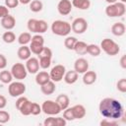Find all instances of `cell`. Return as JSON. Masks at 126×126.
<instances>
[{"label": "cell", "instance_id": "9a60e30c", "mask_svg": "<svg viewBox=\"0 0 126 126\" xmlns=\"http://www.w3.org/2000/svg\"><path fill=\"white\" fill-rule=\"evenodd\" d=\"M79 74L75 70H70L68 72H65V75L63 77V80L68 85H73L78 81Z\"/></svg>", "mask_w": 126, "mask_h": 126}, {"label": "cell", "instance_id": "f35d334b", "mask_svg": "<svg viewBox=\"0 0 126 126\" xmlns=\"http://www.w3.org/2000/svg\"><path fill=\"white\" fill-rule=\"evenodd\" d=\"M38 57H52V50L49 48V47H45V46H43V48H42V50H41V52L37 55Z\"/></svg>", "mask_w": 126, "mask_h": 126}, {"label": "cell", "instance_id": "7a4b0ae2", "mask_svg": "<svg viewBox=\"0 0 126 126\" xmlns=\"http://www.w3.org/2000/svg\"><path fill=\"white\" fill-rule=\"evenodd\" d=\"M51 32L59 36H67L71 32V25L62 20H56L51 24Z\"/></svg>", "mask_w": 126, "mask_h": 126}, {"label": "cell", "instance_id": "f907efd6", "mask_svg": "<svg viewBox=\"0 0 126 126\" xmlns=\"http://www.w3.org/2000/svg\"><path fill=\"white\" fill-rule=\"evenodd\" d=\"M108 4H113V3H115V2H117V0H105Z\"/></svg>", "mask_w": 126, "mask_h": 126}, {"label": "cell", "instance_id": "f1b7e54d", "mask_svg": "<svg viewBox=\"0 0 126 126\" xmlns=\"http://www.w3.org/2000/svg\"><path fill=\"white\" fill-rule=\"evenodd\" d=\"M42 8H43V4H42V2L39 1V0H32V1H31V3H30V10H31L32 12H33V13H38V12H40V11L42 10Z\"/></svg>", "mask_w": 126, "mask_h": 126}, {"label": "cell", "instance_id": "ba28073f", "mask_svg": "<svg viewBox=\"0 0 126 126\" xmlns=\"http://www.w3.org/2000/svg\"><path fill=\"white\" fill-rule=\"evenodd\" d=\"M65 72H66V68L64 65H61V64L55 65L50 70V73H49L50 80L53 81L54 83H58V82L62 81L63 77L65 75Z\"/></svg>", "mask_w": 126, "mask_h": 126}, {"label": "cell", "instance_id": "52a82bcc", "mask_svg": "<svg viewBox=\"0 0 126 126\" xmlns=\"http://www.w3.org/2000/svg\"><path fill=\"white\" fill-rule=\"evenodd\" d=\"M11 73L13 78H15L18 81H22L26 79L28 75V71L26 69V66L23 63H15L11 68Z\"/></svg>", "mask_w": 126, "mask_h": 126}, {"label": "cell", "instance_id": "7dc6e473", "mask_svg": "<svg viewBox=\"0 0 126 126\" xmlns=\"http://www.w3.org/2000/svg\"><path fill=\"white\" fill-rule=\"evenodd\" d=\"M7 104V99L4 95L0 94V109H3Z\"/></svg>", "mask_w": 126, "mask_h": 126}, {"label": "cell", "instance_id": "ffe728a7", "mask_svg": "<svg viewBox=\"0 0 126 126\" xmlns=\"http://www.w3.org/2000/svg\"><path fill=\"white\" fill-rule=\"evenodd\" d=\"M17 55L21 60H28L32 55V51L30 49V46L21 45V47L18 49Z\"/></svg>", "mask_w": 126, "mask_h": 126}, {"label": "cell", "instance_id": "d6986e66", "mask_svg": "<svg viewBox=\"0 0 126 126\" xmlns=\"http://www.w3.org/2000/svg\"><path fill=\"white\" fill-rule=\"evenodd\" d=\"M125 31H126L125 25L121 22H117V23L113 24L111 27V32L115 36H122L125 33Z\"/></svg>", "mask_w": 126, "mask_h": 126}, {"label": "cell", "instance_id": "603a6c76", "mask_svg": "<svg viewBox=\"0 0 126 126\" xmlns=\"http://www.w3.org/2000/svg\"><path fill=\"white\" fill-rule=\"evenodd\" d=\"M72 6L79 10H88L91 7L90 0H72Z\"/></svg>", "mask_w": 126, "mask_h": 126}, {"label": "cell", "instance_id": "1f68e13d", "mask_svg": "<svg viewBox=\"0 0 126 126\" xmlns=\"http://www.w3.org/2000/svg\"><path fill=\"white\" fill-rule=\"evenodd\" d=\"M48 25L44 20H37L36 24V33H43L47 31Z\"/></svg>", "mask_w": 126, "mask_h": 126}, {"label": "cell", "instance_id": "d4e9b609", "mask_svg": "<svg viewBox=\"0 0 126 126\" xmlns=\"http://www.w3.org/2000/svg\"><path fill=\"white\" fill-rule=\"evenodd\" d=\"M12 80H13V76H12L11 71L3 69V71L0 72V81L3 84H10Z\"/></svg>", "mask_w": 126, "mask_h": 126}, {"label": "cell", "instance_id": "8d00e7d4", "mask_svg": "<svg viewBox=\"0 0 126 126\" xmlns=\"http://www.w3.org/2000/svg\"><path fill=\"white\" fill-rule=\"evenodd\" d=\"M116 88L120 93H126V79H120L116 84Z\"/></svg>", "mask_w": 126, "mask_h": 126}, {"label": "cell", "instance_id": "3957f363", "mask_svg": "<svg viewBox=\"0 0 126 126\" xmlns=\"http://www.w3.org/2000/svg\"><path fill=\"white\" fill-rule=\"evenodd\" d=\"M125 12H126V6L125 3L122 2H115L113 4H109L105 8V14L109 18L122 17L124 16Z\"/></svg>", "mask_w": 126, "mask_h": 126}, {"label": "cell", "instance_id": "60d3db41", "mask_svg": "<svg viewBox=\"0 0 126 126\" xmlns=\"http://www.w3.org/2000/svg\"><path fill=\"white\" fill-rule=\"evenodd\" d=\"M40 112H41V106L36 102H32V115H38V114H40Z\"/></svg>", "mask_w": 126, "mask_h": 126}, {"label": "cell", "instance_id": "b9f144b4", "mask_svg": "<svg viewBox=\"0 0 126 126\" xmlns=\"http://www.w3.org/2000/svg\"><path fill=\"white\" fill-rule=\"evenodd\" d=\"M19 3V0H5V6L7 8H16Z\"/></svg>", "mask_w": 126, "mask_h": 126}, {"label": "cell", "instance_id": "277c9868", "mask_svg": "<svg viewBox=\"0 0 126 126\" xmlns=\"http://www.w3.org/2000/svg\"><path fill=\"white\" fill-rule=\"evenodd\" d=\"M100 49L104 51L107 55L109 56H114L117 55L120 51V47L118 43H116L114 40L110 38H104L100 42Z\"/></svg>", "mask_w": 126, "mask_h": 126}, {"label": "cell", "instance_id": "5b68a950", "mask_svg": "<svg viewBox=\"0 0 126 126\" xmlns=\"http://www.w3.org/2000/svg\"><path fill=\"white\" fill-rule=\"evenodd\" d=\"M41 111L46 115H57L61 112V108L56 101L47 99L42 102Z\"/></svg>", "mask_w": 126, "mask_h": 126}, {"label": "cell", "instance_id": "ab89813d", "mask_svg": "<svg viewBox=\"0 0 126 126\" xmlns=\"http://www.w3.org/2000/svg\"><path fill=\"white\" fill-rule=\"evenodd\" d=\"M31 41L35 42V43H39V44H44V38L40 33H36V34L32 35Z\"/></svg>", "mask_w": 126, "mask_h": 126}, {"label": "cell", "instance_id": "83f0119b", "mask_svg": "<svg viewBox=\"0 0 126 126\" xmlns=\"http://www.w3.org/2000/svg\"><path fill=\"white\" fill-rule=\"evenodd\" d=\"M32 102L28 99V100L21 106V108L19 109V111L21 112V114H23V115H25V116L31 115V114H32Z\"/></svg>", "mask_w": 126, "mask_h": 126}, {"label": "cell", "instance_id": "816d5d0a", "mask_svg": "<svg viewBox=\"0 0 126 126\" xmlns=\"http://www.w3.org/2000/svg\"><path fill=\"white\" fill-rule=\"evenodd\" d=\"M120 1H121L122 3H125V2H126V0H120Z\"/></svg>", "mask_w": 126, "mask_h": 126}, {"label": "cell", "instance_id": "8fae6325", "mask_svg": "<svg viewBox=\"0 0 126 126\" xmlns=\"http://www.w3.org/2000/svg\"><path fill=\"white\" fill-rule=\"evenodd\" d=\"M74 70L78 74H84L85 72H87L89 70V62H88V60L83 58V57L76 59V61L74 63Z\"/></svg>", "mask_w": 126, "mask_h": 126}, {"label": "cell", "instance_id": "d6a6232c", "mask_svg": "<svg viewBox=\"0 0 126 126\" xmlns=\"http://www.w3.org/2000/svg\"><path fill=\"white\" fill-rule=\"evenodd\" d=\"M43 46H44L43 44H39V43H35V42L31 41L30 49H31L32 53H33V54H35V55H38V54L41 52V50H42Z\"/></svg>", "mask_w": 126, "mask_h": 126}, {"label": "cell", "instance_id": "4dcf8cb0", "mask_svg": "<svg viewBox=\"0 0 126 126\" xmlns=\"http://www.w3.org/2000/svg\"><path fill=\"white\" fill-rule=\"evenodd\" d=\"M77 40L78 39L75 36H67L65 38V40H64V45H65V47L67 49L73 50L74 49V46H75V44L77 42Z\"/></svg>", "mask_w": 126, "mask_h": 126}, {"label": "cell", "instance_id": "484cf974", "mask_svg": "<svg viewBox=\"0 0 126 126\" xmlns=\"http://www.w3.org/2000/svg\"><path fill=\"white\" fill-rule=\"evenodd\" d=\"M101 52V49H100V46H98L97 44H88V48H87V53H89L90 55L92 56H98Z\"/></svg>", "mask_w": 126, "mask_h": 126}, {"label": "cell", "instance_id": "7c38bea8", "mask_svg": "<svg viewBox=\"0 0 126 126\" xmlns=\"http://www.w3.org/2000/svg\"><path fill=\"white\" fill-rule=\"evenodd\" d=\"M26 69L31 74H36L39 70V61L35 57H30L26 62Z\"/></svg>", "mask_w": 126, "mask_h": 126}, {"label": "cell", "instance_id": "74e56055", "mask_svg": "<svg viewBox=\"0 0 126 126\" xmlns=\"http://www.w3.org/2000/svg\"><path fill=\"white\" fill-rule=\"evenodd\" d=\"M9 120H10L9 112H7L5 110H0V123L4 124V123H7Z\"/></svg>", "mask_w": 126, "mask_h": 126}, {"label": "cell", "instance_id": "cb8c5ba5", "mask_svg": "<svg viewBox=\"0 0 126 126\" xmlns=\"http://www.w3.org/2000/svg\"><path fill=\"white\" fill-rule=\"evenodd\" d=\"M87 48H88V44L86 42L81 41V40H77L73 50H75V52L79 55H84L87 53Z\"/></svg>", "mask_w": 126, "mask_h": 126}, {"label": "cell", "instance_id": "6da1fadb", "mask_svg": "<svg viewBox=\"0 0 126 126\" xmlns=\"http://www.w3.org/2000/svg\"><path fill=\"white\" fill-rule=\"evenodd\" d=\"M99 113L107 119H119L123 116V106L119 100L112 97H104L100 100L98 105Z\"/></svg>", "mask_w": 126, "mask_h": 126}, {"label": "cell", "instance_id": "4316f807", "mask_svg": "<svg viewBox=\"0 0 126 126\" xmlns=\"http://www.w3.org/2000/svg\"><path fill=\"white\" fill-rule=\"evenodd\" d=\"M32 40V34L31 32H22L18 36V42L21 45H27Z\"/></svg>", "mask_w": 126, "mask_h": 126}, {"label": "cell", "instance_id": "5bb4252c", "mask_svg": "<svg viewBox=\"0 0 126 126\" xmlns=\"http://www.w3.org/2000/svg\"><path fill=\"white\" fill-rule=\"evenodd\" d=\"M1 26L7 31H11L16 26V19L11 15H7L1 19Z\"/></svg>", "mask_w": 126, "mask_h": 126}, {"label": "cell", "instance_id": "836d02e7", "mask_svg": "<svg viewBox=\"0 0 126 126\" xmlns=\"http://www.w3.org/2000/svg\"><path fill=\"white\" fill-rule=\"evenodd\" d=\"M39 61V67L42 69H47L51 65V58L50 57H38Z\"/></svg>", "mask_w": 126, "mask_h": 126}, {"label": "cell", "instance_id": "681fc988", "mask_svg": "<svg viewBox=\"0 0 126 126\" xmlns=\"http://www.w3.org/2000/svg\"><path fill=\"white\" fill-rule=\"evenodd\" d=\"M32 0H19V2L21 4H24V5H27V4H30Z\"/></svg>", "mask_w": 126, "mask_h": 126}, {"label": "cell", "instance_id": "44dd1931", "mask_svg": "<svg viewBox=\"0 0 126 126\" xmlns=\"http://www.w3.org/2000/svg\"><path fill=\"white\" fill-rule=\"evenodd\" d=\"M55 101L58 103V105L60 106L61 110L66 109L67 107H69V104H70V98H69V96H68L67 94H59V95L56 97V100H55Z\"/></svg>", "mask_w": 126, "mask_h": 126}, {"label": "cell", "instance_id": "f546056e", "mask_svg": "<svg viewBox=\"0 0 126 126\" xmlns=\"http://www.w3.org/2000/svg\"><path fill=\"white\" fill-rule=\"evenodd\" d=\"M2 39H3V41H4L5 43L10 44V43H13V42L16 40V35H15V33H14L13 32L8 31V32H5L3 33Z\"/></svg>", "mask_w": 126, "mask_h": 126}, {"label": "cell", "instance_id": "c3c4849f", "mask_svg": "<svg viewBox=\"0 0 126 126\" xmlns=\"http://www.w3.org/2000/svg\"><path fill=\"white\" fill-rule=\"evenodd\" d=\"M120 66L123 69H126V55H122L120 58Z\"/></svg>", "mask_w": 126, "mask_h": 126}, {"label": "cell", "instance_id": "ac0fdd59", "mask_svg": "<svg viewBox=\"0 0 126 126\" xmlns=\"http://www.w3.org/2000/svg\"><path fill=\"white\" fill-rule=\"evenodd\" d=\"M56 90V87H55V83L53 81H48L47 83L43 84L40 86V91L43 94L45 95H49V94H52Z\"/></svg>", "mask_w": 126, "mask_h": 126}, {"label": "cell", "instance_id": "d590c367", "mask_svg": "<svg viewBox=\"0 0 126 126\" xmlns=\"http://www.w3.org/2000/svg\"><path fill=\"white\" fill-rule=\"evenodd\" d=\"M63 118L66 121L75 120L74 115H73V111H72V107H67L66 109H64V111H63Z\"/></svg>", "mask_w": 126, "mask_h": 126}, {"label": "cell", "instance_id": "9c48e42d", "mask_svg": "<svg viewBox=\"0 0 126 126\" xmlns=\"http://www.w3.org/2000/svg\"><path fill=\"white\" fill-rule=\"evenodd\" d=\"M88 30V22L84 18H76L71 24V31L77 34H82Z\"/></svg>", "mask_w": 126, "mask_h": 126}, {"label": "cell", "instance_id": "4fadbf2b", "mask_svg": "<svg viewBox=\"0 0 126 126\" xmlns=\"http://www.w3.org/2000/svg\"><path fill=\"white\" fill-rule=\"evenodd\" d=\"M43 124L44 126H65L67 121L63 117H53V115H50V117L43 121Z\"/></svg>", "mask_w": 126, "mask_h": 126}, {"label": "cell", "instance_id": "e575fe53", "mask_svg": "<svg viewBox=\"0 0 126 126\" xmlns=\"http://www.w3.org/2000/svg\"><path fill=\"white\" fill-rule=\"evenodd\" d=\"M36 24H37V20L36 19H30L27 23V27L29 32L36 33Z\"/></svg>", "mask_w": 126, "mask_h": 126}, {"label": "cell", "instance_id": "30bf717a", "mask_svg": "<svg viewBox=\"0 0 126 126\" xmlns=\"http://www.w3.org/2000/svg\"><path fill=\"white\" fill-rule=\"evenodd\" d=\"M73 9L72 3L70 0H60L57 4V11L62 16H67L71 13Z\"/></svg>", "mask_w": 126, "mask_h": 126}, {"label": "cell", "instance_id": "7bdbcfd3", "mask_svg": "<svg viewBox=\"0 0 126 126\" xmlns=\"http://www.w3.org/2000/svg\"><path fill=\"white\" fill-rule=\"evenodd\" d=\"M27 100H28V98H27L26 96H22V95H21V96H19V97H18V99L16 100V108L19 110V109L21 108V106H22V105H23Z\"/></svg>", "mask_w": 126, "mask_h": 126}, {"label": "cell", "instance_id": "2e32d148", "mask_svg": "<svg viewBox=\"0 0 126 126\" xmlns=\"http://www.w3.org/2000/svg\"><path fill=\"white\" fill-rule=\"evenodd\" d=\"M72 111L75 119H82L86 116V113H87L86 108L83 104H76L72 106Z\"/></svg>", "mask_w": 126, "mask_h": 126}, {"label": "cell", "instance_id": "ee69618b", "mask_svg": "<svg viewBox=\"0 0 126 126\" xmlns=\"http://www.w3.org/2000/svg\"><path fill=\"white\" fill-rule=\"evenodd\" d=\"M7 15H9V8L5 5H0V19L6 17Z\"/></svg>", "mask_w": 126, "mask_h": 126}, {"label": "cell", "instance_id": "e0dca14e", "mask_svg": "<svg viewBox=\"0 0 126 126\" xmlns=\"http://www.w3.org/2000/svg\"><path fill=\"white\" fill-rule=\"evenodd\" d=\"M96 73L94 71H87L84 73L83 75V83L87 86H90V85H93L95 81H96Z\"/></svg>", "mask_w": 126, "mask_h": 126}, {"label": "cell", "instance_id": "f6af8a7d", "mask_svg": "<svg viewBox=\"0 0 126 126\" xmlns=\"http://www.w3.org/2000/svg\"><path fill=\"white\" fill-rule=\"evenodd\" d=\"M100 125H110V126H113V125H117V122L114 121V119H107V118H105L104 120L100 121Z\"/></svg>", "mask_w": 126, "mask_h": 126}, {"label": "cell", "instance_id": "8992f818", "mask_svg": "<svg viewBox=\"0 0 126 126\" xmlns=\"http://www.w3.org/2000/svg\"><path fill=\"white\" fill-rule=\"evenodd\" d=\"M26 85L21 81L11 82L8 87V93L12 97H19L26 92Z\"/></svg>", "mask_w": 126, "mask_h": 126}, {"label": "cell", "instance_id": "bcb514c9", "mask_svg": "<svg viewBox=\"0 0 126 126\" xmlns=\"http://www.w3.org/2000/svg\"><path fill=\"white\" fill-rule=\"evenodd\" d=\"M6 66H7V58L3 54H0V70L5 69Z\"/></svg>", "mask_w": 126, "mask_h": 126}, {"label": "cell", "instance_id": "7402d4cb", "mask_svg": "<svg viewBox=\"0 0 126 126\" xmlns=\"http://www.w3.org/2000/svg\"><path fill=\"white\" fill-rule=\"evenodd\" d=\"M48 81H50V76L49 73H47L46 71H40L37 72L35 75V83L39 86L47 83Z\"/></svg>", "mask_w": 126, "mask_h": 126}]
</instances>
